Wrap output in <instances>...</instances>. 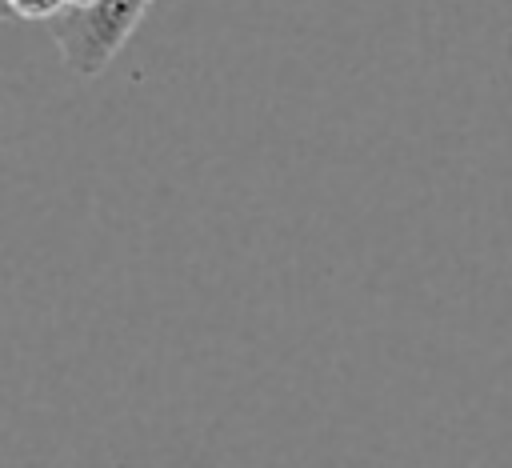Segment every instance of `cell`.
<instances>
[{
    "mask_svg": "<svg viewBox=\"0 0 512 468\" xmlns=\"http://www.w3.org/2000/svg\"><path fill=\"white\" fill-rule=\"evenodd\" d=\"M4 4L16 20H40V24H48L52 16H60L68 8V0H4Z\"/></svg>",
    "mask_w": 512,
    "mask_h": 468,
    "instance_id": "cell-2",
    "label": "cell"
},
{
    "mask_svg": "<svg viewBox=\"0 0 512 468\" xmlns=\"http://www.w3.org/2000/svg\"><path fill=\"white\" fill-rule=\"evenodd\" d=\"M148 4L152 0H92L52 16L48 32L60 48V64L76 76H100L140 28Z\"/></svg>",
    "mask_w": 512,
    "mask_h": 468,
    "instance_id": "cell-1",
    "label": "cell"
}]
</instances>
